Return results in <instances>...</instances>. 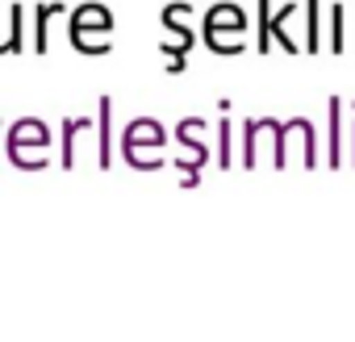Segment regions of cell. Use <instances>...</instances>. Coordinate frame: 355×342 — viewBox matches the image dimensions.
Here are the masks:
<instances>
[{"label":"cell","instance_id":"2","mask_svg":"<svg viewBox=\"0 0 355 342\" xmlns=\"http://www.w3.org/2000/svg\"><path fill=\"white\" fill-rule=\"evenodd\" d=\"M113 13L105 5H96V0H88V5L71 9V21H67V34H71V46L80 55H109L113 51Z\"/></svg>","mask_w":355,"mask_h":342},{"label":"cell","instance_id":"6","mask_svg":"<svg viewBox=\"0 0 355 342\" xmlns=\"http://www.w3.org/2000/svg\"><path fill=\"white\" fill-rule=\"evenodd\" d=\"M305 51L318 55L322 51V0H305Z\"/></svg>","mask_w":355,"mask_h":342},{"label":"cell","instance_id":"8","mask_svg":"<svg viewBox=\"0 0 355 342\" xmlns=\"http://www.w3.org/2000/svg\"><path fill=\"white\" fill-rule=\"evenodd\" d=\"M330 51H347V9L343 0H330Z\"/></svg>","mask_w":355,"mask_h":342},{"label":"cell","instance_id":"5","mask_svg":"<svg viewBox=\"0 0 355 342\" xmlns=\"http://www.w3.org/2000/svg\"><path fill=\"white\" fill-rule=\"evenodd\" d=\"M297 9H301L297 0H288L284 9H276V13H272V26H268V38H272V42H280L288 55H297V51H301V42H293V38H288V30H284V26H288V17H293Z\"/></svg>","mask_w":355,"mask_h":342},{"label":"cell","instance_id":"3","mask_svg":"<svg viewBox=\"0 0 355 342\" xmlns=\"http://www.w3.org/2000/svg\"><path fill=\"white\" fill-rule=\"evenodd\" d=\"M189 21H193V5H189V0H175V5L163 9V30L171 34V42H163V55L171 59L167 71H184V55H189L193 42H197V34H193Z\"/></svg>","mask_w":355,"mask_h":342},{"label":"cell","instance_id":"1","mask_svg":"<svg viewBox=\"0 0 355 342\" xmlns=\"http://www.w3.org/2000/svg\"><path fill=\"white\" fill-rule=\"evenodd\" d=\"M247 13L234 5V0H222V5H214L205 13V26H201V38L214 55H243L247 51Z\"/></svg>","mask_w":355,"mask_h":342},{"label":"cell","instance_id":"7","mask_svg":"<svg viewBox=\"0 0 355 342\" xmlns=\"http://www.w3.org/2000/svg\"><path fill=\"white\" fill-rule=\"evenodd\" d=\"M26 51V9L21 0L9 5V55H21Z\"/></svg>","mask_w":355,"mask_h":342},{"label":"cell","instance_id":"4","mask_svg":"<svg viewBox=\"0 0 355 342\" xmlns=\"http://www.w3.org/2000/svg\"><path fill=\"white\" fill-rule=\"evenodd\" d=\"M59 13H67V5H63V0H46V5H38V9H34V51H38V55H46L51 17H59Z\"/></svg>","mask_w":355,"mask_h":342},{"label":"cell","instance_id":"10","mask_svg":"<svg viewBox=\"0 0 355 342\" xmlns=\"http://www.w3.org/2000/svg\"><path fill=\"white\" fill-rule=\"evenodd\" d=\"M0 55H9V46H5V38H0Z\"/></svg>","mask_w":355,"mask_h":342},{"label":"cell","instance_id":"9","mask_svg":"<svg viewBox=\"0 0 355 342\" xmlns=\"http://www.w3.org/2000/svg\"><path fill=\"white\" fill-rule=\"evenodd\" d=\"M255 46H259V55H268L272 51V38H268V26H272V0H255Z\"/></svg>","mask_w":355,"mask_h":342}]
</instances>
